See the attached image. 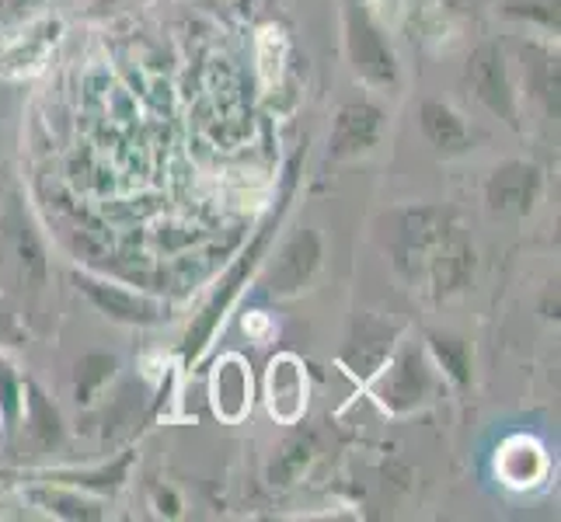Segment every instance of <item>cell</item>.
<instances>
[{"instance_id": "5b68a950", "label": "cell", "mask_w": 561, "mask_h": 522, "mask_svg": "<svg viewBox=\"0 0 561 522\" xmlns=\"http://www.w3.org/2000/svg\"><path fill=\"white\" fill-rule=\"evenodd\" d=\"M457 230L454 212L450 209H412L404 212L401 230H398V268L404 276H419L425 272V262H430L433 251L447 241Z\"/></svg>"}, {"instance_id": "6da1fadb", "label": "cell", "mask_w": 561, "mask_h": 522, "mask_svg": "<svg viewBox=\"0 0 561 522\" xmlns=\"http://www.w3.org/2000/svg\"><path fill=\"white\" fill-rule=\"evenodd\" d=\"M300 164H304V153H297V158L289 161V167H286V188H283V199H279V206H276V212L262 223V230L255 234V241H251V244L244 247V255H241L234 265H230V272L220 279V289H217V293H213V300L206 303V311L199 314L196 324L188 327V335H185V362H196V359L206 352V345L213 341V332H217L220 321L227 317L230 303L238 300L241 286H248L251 272L259 268V262H262V255H265V247H268V241H273L276 227H279V220H283V212H286V202L294 199V192H297Z\"/></svg>"}, {"instance_id": "3957f363", "label": "cell", "mask_w": 561, "mask_h": 522, "mask_svg": "<svg viewBox=\"0 0 561 522\" xmlns=\"http://www.w3.org/2000/svg\"><path fill=\"white\" fill-rule=\"evenodd\" d=\"M430 394H433V373L419 348H404L394 359H387L383 376L374 383L377 404L394 415L422 408V404L430 401Z\"/></svg>"}, {"instance_id": "2e32d148", "label": "cell", "mask_w": 561, "mask_h": 522, "mask_svg": "<svg viewBox=\"0 0 561 522\" xmlns=\"http://www.w3.org/2000/svg\"><path fill=\"white\" fill-rule=\"evenodd\" d=\"M22 408H25V421H28V432L43 450L60 446L64 439V418L60 411L53 408V401L38 391V383L25 380L22 383Z\"/></svg>"}, {"instance_id": "4fadbf2b", "label": "cell", "mask_w": 561, "mask_h": 522, "mask_svg": "<svg viewBox=\"0 0 561 522\" xmlns=\"http://www.w3.org/2000/svg\"><path fill=\"white\" fill-rule=\"evenodd\" d=\"M213 411L224 421H241L251 411V373L241 356H224L209 380Z\"/></svg>"}, {"instance_id": "5bb4252c", "label": "cell", "mask_w": 561, "mask_h": 522, "mask_svg": "<svg viewBox=\"0 0 561 522\" xmlns=\"http://www.w3.org/2000/svg\"><path fill=\"white\" fill-rule=\"evenodd\" d=\"M419 126L425 132V140H430L433 150L443 153V158H460V153H468L474 143L468 123H463L447 102L425 98L419 105Z\"/></svg>"}, {"instance_id": "7402d4cb", "label": "cell", "mask_w": 561, "mask_h": 522, "mask_svg": "<svg viewBox=\"0 0 561 522\" xmlns=\"http://www.w3.org/2000/svg\"><path fill=\"white\" fill-rule=\"evenodd\" d=\"M38 506H46L53 515H64V519H99V506H91V501L77 498V495H64V491H38L35 495Z\"/></svg>"}, {"instance_id": "30bf717a", "label": "cell", "mask_w": 561, "mask_h": 522, "mask_svg": "<svg viewBox=\"0 0 561 522\" xmlns=\"http://www.w3.org/2000/svg\"><path fill=\"white\" fill-rule=\"evenodd\" d=\"M265 397H268V411H273L276 421H283V425L300 421V415L307 408V373L297 356H276L268 362Z\"/></svg>"}, {"instance_id": "ba28073f", "label": "cell", "mask_w": 561, "mask_h": 522, "mask_svg": "<svg viewBox=\"0 0 561 522\" xmlns=\"http://www.w3.org/2000/svg\"><path fill=\"white\" fill-rule=\"evenodd\" d=\"M73 286L77 293H84L108 321H119V324H158L164 317V306L158 300H150L144 293H129V289L105 282L99 276H88V272H73Z\"/></svg>"}, {"instance_id": "44dd1931", "label": "cell", "mask_w": 561, "mask_h": 522, "mask_svg": "<svg viewBox=\"0 0 561 522\" xmlns=\"http://www.w3.org/2000/svg\"><path fill=\"white\" fill-rule=\"evenodd\" d=\"M18 418H22V380L8 359H0V425L4 432L18 429Z\"/></svg>"}, {"instance_id": "7a4b0ae2", "label": "cell", "mask_w": 561, "mask_h": 522, "mask_svg": "<svg viewBox=\"0 0 561 522\" xmlns=\"http://www.w3.org/2000/svg\"><path fill=\"white\" fill-rule=\"evenodd\" d=\"M342 28H345V56L363 84L394 88L398 84V56L377 18L366 11L363 0H342Z\"/></svg>"}, {"instance_id": "d4e9b609", "label": "cell", "mask_w": 561, "mask_h": 522, "mask_svg": "<svg viewBox=\"0 0 561 522\" xmlns=\"http://www.w3.org/2000/svg\"><path fill=\"white\" fill-rule=\"evenodd\" d=\"M43 4H46V0H0V28L25 22V18L35 14Z\"/></svg>"}, {"instance_id": "9a60e30c", "label": "cell", "mask_w": 561, "mask_h": 522, "mask_svg": "<svg viewBox=\"0 0 561 522\" xmlns=\"http://www.w3.org/2000/svg\"><path fill=\"white\" fill-rule=\"evenodd\" d=\"M548 471V460H545V450H540V442L534 439H510L506 446L499 453V474L506 477V485L513 488H530L537 485L540 477Z\"/></svg>"}, {"instance_id": "ffe728a7", "label": "cell", "mask_w": 561, "mask_h": 522, "mask_svg": "<svg viewBox=\"0 0 561 522\" xmlns=\"http://www.w3.org/2000/svg\"><path fill=\"white\" fill-rule=\"evenodd\" d=\"M430 348L436 362L443 366V373H447L457 386H468L471 383V348L463 338L457 335H430Z\"/></svg>"}, {"instance_id": "cb8c5ba5", "label": "cell", "mask_w": 561, "mask_h": 522, "mask_svg": "<svg viewBox=\"0 0 561 522\" xmlns=\"http://www.w3.org/2000/svg\"><path fill=\"white\" fill-rule=\"evenodd\" d=\"M506 14L516 18H537L548 28H558V0H510Z\"/></svg>"}, {"instance_id": "603a6c76", "label": "cell", "mask_w": 561, "mask_h": 522, "mask_svg": "<svg viewBox=\"0 0 561 522\" xmlns=\"http://www.w3.org/2000/svg\"><path fill=\"white\" fill-rule=\"evenodd\" d=\"M18 258H22V268L32 282L46 279V255H43L38 237L32 234V227H18Z\"/></svg>"}, {"instance_id": "e0dca14e", "label": "cell", "mask_w": 561, "mask_h": 522, "mask_svg": "<svg viewBox=\"0 0 561 522\" xmlns=\"http://www.w3.org/2000/svg\"><path fill=\"white\" fill-rule=\"evenodd\" d=\"M133 467V453H123L119 460L105 463L99 471H60V474H46V480L67 488H91V491H119L126 485V474Z\"/></svg>"}, {"instance_id": "d6986e66", "label": "cell", "mask_w": 561, "mask_h": 522, "mask_svg": "<svg viewBox=\"0 0 561 522\" xmlns=\"http://www.w3.org/2000/svg\"><path fill=\"white\" fill-rule=\"evenodd\" d=\"M314 460V436H294L286 439L279 453L268 463V480L273 485H294V480L307 471V463Z\"/></svg>"}, {"instance_id": "9c48e42d", "label": "cell", "mask_w": 561, "mask_h": 522, "mask_svg": "<svg viewBox=\"0 0 561 522\" xmlns=\"http://www.w3.org/2000/svg\"><path fill=\"white\" fill-rule=\"evenodd\" d=\"M380 132L383 112L374 102H350L335 115L328 150H332V158H359V153H370L380 143Z\"/></svg>"}, {"instance_id": "7c38bea8", "label": "cell", "mask_w": 561, "mask_h": 522, "mask_svg": "<svg viewBox=\"0 0 561 522\" xmlns=\"http://www.w3.org/2000/svg\"><path fill=\"white\" fill-rule=\"evenodd\" d=\"M425 272H430L436 300H447V297L460 293V289L471 282V272H474V247L454 230V234L430 255Z\"/></svg>"}, {"instance_id": "277c9868", "label": "cell", "mask_w": 561, "mask_h": 522, "mask_svg": "<svg viewBox=\"0 0 561 522\" xmlns=\"http://www.w3.org/2000/svg\"><path fill=\"white\" fill-rule=\"evenodd\" d=\"M468 84L474 91V98L485 105L492 115H499L502 123L519 126V105H516V88L506 67V56L499 46L485 43L471 53L468 60Z\"/></svg>"}, {"instance_id": "8992f818", "label": "cell", "mask_w": 561, "mask_h": 522, "mask_svg": "<svg viewBox=\"0 0 561 522\" xmlns=\"http://www.w3.org/2000/svg\"><path fill=\"white\" fill-rule=\"evenodd\" d=\"M321 258H324V244L318 230H297L279 251V258L273 265V272L265 279V289L273 297H297L307 286L314 282L321 272Z\"/></svg>"}, {"instance_id": "8fae6325", "label": "cell", "mask_w": 561, "mask_h": 522, "mask_svg": "<svg viewBox=\"0 0 561 522\" xmlns=\"http://www.w3.org/2000/svg\"><path fill=\"white\" fill-rule=\"evenodd\" d=\"M394 341H398V327H394V324H383V321H374V317H363V321H356V327H353V338H350V345H345L342 362L350 366V373H353V376L370 380L374 373L383 370V362L391 359Z\"/></svg>"}, {"instance_id": "52a82bcc", "label": "cell", "mask_w": 561, "mask_h": 522, "mask_svg": "<svg viewBox=\"0 0 561 522\" xmlns=\"http://www.w3.org/2000/svg\"><path fill=\"white\" fill-rule=\"evenodd\" d=\"M545 188V171L530 161L499 164L485 182V202L499 217H527Z\"/></svg>"}, {"instance_id": "ac0fdd59", "label": "cell", "mask_w": 561, "mask_h": 522, "mask_svg": "<svg viewBox=\"0 0 561 522\" xmlns=\"http://www.w3.org/2000/svg\"><path fill=\"white\" fill-rule=\"evenodd\" d=\"M115 370H119V359L108 356V352H88V356H81V362H77V370H73V394H77V401L91 404L94 397L105 391V383L115 376Z\"/></svg>"}]
</instances>
